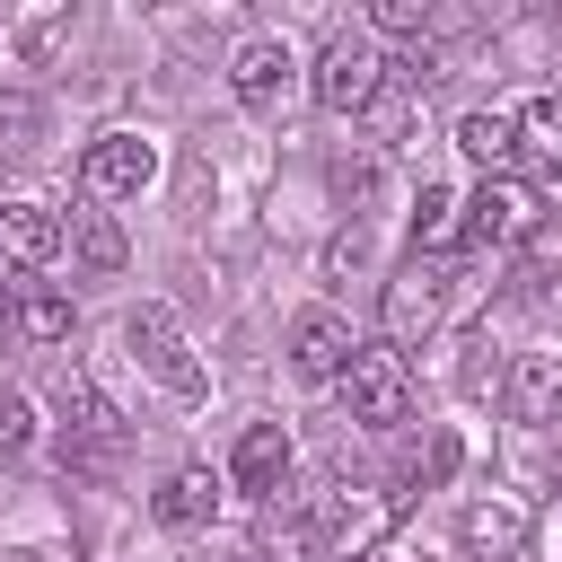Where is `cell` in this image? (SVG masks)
I'll use <instances>...</instances> for the list:
<instances>
[{"label":"cell","instance_id":"obj_1","mask_svg":"<svg viewBox=\"0 0 562 562\" xmlns=\"http://www.w3.org/2000/svg\"><path fill=\"white\" fill-rule=\"evenodd\" d=\"M307 88H316V105L325 114H378V97H386V53H378V35L369 26H342V35H325V53H316V70H307Z\"/></svg>","mask_w":562,"mask_h":562},{"label":"cell","instance_id":"obj_2","mask_svg":"<svg viewBox=\"0 0 562 562\" xmlns=\"http://www.w3.org/2000/svg\"><path fill=\"white\" fill-rule=\"evenodd\" d=\"M123 448H132V422L70 369V378H61V465H70V474H114Z\"/></svg>","mask_w":562,"mask_h":562},{"label":"cell","instance_id":"obj_3","mask_svg":"<svg viewBox=\"0 0 562 562\" xmlns=\"http://www.w3.org/2000/svg\"><path fill=\"white\" fill-rule=\"evenodd\" d=\"M123 342H132V360L167 386V395H184V404H202V386H211V369L193 360V342H184V325H176V307H158V299H140L132 316H123Z\"/></svg>","mask_w":562,"mask_h":562},{"label":"cell","instance_id":"obj_4","mask_svg":"<svg viewBox=\"0 0 562 562\" xmlns=\"http://www.w3.org/2000/svg\"><path fill=\"white\" fill-rule=\"evenodd\" d=\"M334 386H342V413H351L360 430H395V422H413V369H404V351H386V342H360L351 369H342Z\"/></svg>","mask_w":562,"mask_h":562},{"label":"cell","instance_id":"obj_5","mask_svg":"<svg viewBox=\"0 0 562 562\" xmlns=\"http://www.w3.org/2000/svg\"><path fill=\"white\" fill-rule=\"evenodd\" d=\"M439 316H448V263H430V255H413L386 290H378V325H386V351H413V342H430L439 334Z\"/></svg>","mask_w":562,"mask_h":562},{"label":"cell","instance_id":"obj_6","mask_svg":"<svg viewBox=\"0 0 562 562\" xmlns=\"http://www.w3.org/2000/svg\"><path fill=\"white\" fill-rule=\"evenodd\" d=\"M395 509H404V492H351V483H325V492H307V536H316L325 553H360V544H378V536L395 527Z\"/></svg>","mask_w":562,"mask_h":562},{"label":"cell","instance_id":"obj_7","mask_svg":"<svg viewBox=\"0 0 562 562\" xmlns=\"http://www.w3.org/2000/svg\"><path fill=\"white\" fill-rule=\"evenodd\" d=\"M544 228V193L527 176H483L465 193V246H527Z\"/></svg>","mask_w":562,"mask_h":562},{"label":"cell","instance_id":"obj_8","mask_svg":"<svg viewBox=\"0 0 562 562\" xmlns=\"http://www.w3.org/2000/svg\"><path fill=\"white\" fill-rule=\"evenodd\" d=\"M149 176H158V149H149L140 132H97V140L79 149V193H88V202H132Z\"/></svg>","mask_w":562,"mask_h":562},{"label":"cell","instance_id":"obj_9","mask_svg":"<svg viewBox=\"0 0 562 562\" xmlns=\"http://www.w3.org/2000/svg\"><path fill=\"white\" fill-rule=\"evenodd\" d=\"M290 79H299V53H290L281 35H246L237 61H228V88H237L246 114H281V105H290Z\"/></svg>","mask_w":562,"mask_h":562},{"label":"cell","instance_id":"obj_10","mask_svg":"<svg viewBox=\"0 0 562 562\" xmlns=\"http://www.w3.org/2000/svg\"><path fill=\"white\" fill-rule=\"evenodd\" d=\"M290 465H299L290 422H246V430H237V448H228V483H237L246 501H272V492L290 483Z\"/></svg>","mask_w":562,"mask_h":562},{"label":"cell","instance_id":"obj_11","mask_svg":"<svg viewBox=\"0 0 562 562\" xmlns=\"http://www.w3.org/2000/svg\"><path fill=\"white\" fill-rule=\"evenodd\" d=\"M351 351H360V342H351V316H342V307H299V316H290V369H299V378L325 386V378L351 369Z\"/></svg>","mask_w":562,"mask_h":562},{"label":"cell","instance_id":"obj_12","mask_svg":"<svg viewBox=\"0 0 562 562\" xmlns=\"http://www.w3.org/2000/svg\"><path fill=\"white\" fill-rule=\"evenodd\" d=\"M501 413L527 430H553L562 422V351H518L501 378Z\"/></svg>","mask_w":562,"mask_h":562},{"label":"cell","instance_id":"obj_13","mask_svg":"<svg viewBox=\"0 0 562 562\" xmlns=\"http://www.w3.org/2000/svg\"><path fill=\"white\" fill-rule=\"evenodd\" d=\"M53 255H61V211L53 202H26V193L0 202V263L9 272H44Z\"/></svg>","mask_w":562,"mask_h":562},{"label":"cell","instance_id":"obj_14","mask_svg":"<svg viewBox=\"0 0 562 562\" xmlns=\"http://www.w3.org/2000/svg\"><path fill=\"white\" fill-rule=\"evenodd\" d=\"M457 536H465L474 562H518V553H527V509H518L509 492H483V501H465Z\"/></svg>","mask_w":562,"mask_h":562},{"label":"cell","instance_id":"obj_15","mask_svg":"<svg viewBox=\"0 0 562 562\" xmlns=\"http://www.w3.org/2000/svg\"><path fill=\"white\" fill-rule=\"evenodd\" d=\"M509 123H518V167H527V184H536V193L562 184V97H527Z\"/></svg>","mask_w":562,"mask_h":562},{"label":"cell","instance_id":"obj_16","mask_svg":"<svg viewBox=\"0 0 562 562\" xmlns=\"http://www.w3.org/2000/svg\"><path fill=\"white\" fill-rule=\"evenodd\" d=\"M457 149H465L483 176H518V123H509L501 105H474V114L457 123Z\"/></svg>","mask_w":562,"mask_h":562},{"label":"cell","instance_id":"obj_17","mask_svg":"<svg viewBox=\"0 0 562 562\" xmlns=\"http://www.w3.org/2000/svg\"><path fill=\"white\" fill-rule=\"evenodd\" d=\"M158 518H167V527H211V518H220V474H211V465H176V474L158 483Z\"/></svg>","mask_w":562,"mask_h":562},{"label":"cell","instance_id":"obj_18","mask_svg":"<svg viewBox=\"0 0 562 562\" xmlns=\"http://www.w3.org/2000/svg\"><path fill=\"white\" fill-rule=\"evenodd\" d=\"M457 237H465V202H457L448 184H422V202H413V255H430V263H439Z\"/></svg>","mask_w":562,"mask_h":562},{"label":"cell","instance_id":"obj_19","mask_svg":"<svg viewBox=\"0 0 562 562\" xmlns=\"http://www.w3.org/2000/svg\"><path fill=\"white\" fill-rule=\"evenodd\" d=\"M18 342H35V351L70 342V290H53V281H26V290H18Z\"/></svg>","mask_w":562,"mask_h":562},{"label":"cell","instance_id":"obj_20","mask_svg":"<svg viewBox=\"0 0 562 562\" xmlns=\"http://www.w3.org/2000/svg\"><path fill=\"white\" fill-rule=\"evenodd\" d=\"M70 246H79V263H88V272H123V255H132V246H123V220H114V211H97V202H88V211H70Z\"/></svg>","mask_w":562,"mask_h":562},{"label":"cell","instance_id":"obj_21","mask_svg":"<svg viewBox=\"0 0 562 562\" xmlns=\"http://www.w3.org/2000/svg\"><path fill=\"white\" fill-rule=\"evenodd\" d=\"M35 132H44V105L35 97H0V158H35Z\"/></svg>","mask_w":562,"mask_h":562},{"label":"cell","instance_id":"obj_22","mask_svg":"<svg viewBox=\"0 0 562 562\" xmlns=\"http://www.w3.org/2000/svg\"><path fill=\"white\" fill-rule=\"evenodd\" d=\"M35 448V404L26 386H0V457H26Z\"/></svg>","mask_w":562,"mask_h":562},{"label":"cell","instance_id":"obj_23","mask_svg":"<svg viewBox=\"0 0 562 562\" xmlns=\"http://www.w3.org/2000/svg\"><path fill=\"white\" fill-rule=\"evenodd\" d=\"M369 35H430V0H378Z\"/></svg>","mask_w":562,"mask_h":562},{"label":"cell","instance_id":"obj_24","mask_svg":"<svg viewBox=\"0 0 562 562\" xmlns=\"http://www.w3.org/2000/svg\"><path fill=\"white\" fill-rule=\"evenodd\" d=\"M448 465H457V439H448V430H430V448L413 457V483L430 492V483H448Z\"/></svg>","mask_w":562,"mask_h":562},{"label":"cell","instance_id":"obj_25","mask_svg":"<svg viewBox=\"0 0 562 562\" xmlns=\"http://www.w3.org/2000/svg\"><path fill=\"white\" fill-rule=\"evenodd\" d=\"M9 334H18V290L0 281V342H9Z\"/></svg>","mask_w":562,"mask_h":562}]
</instances>
